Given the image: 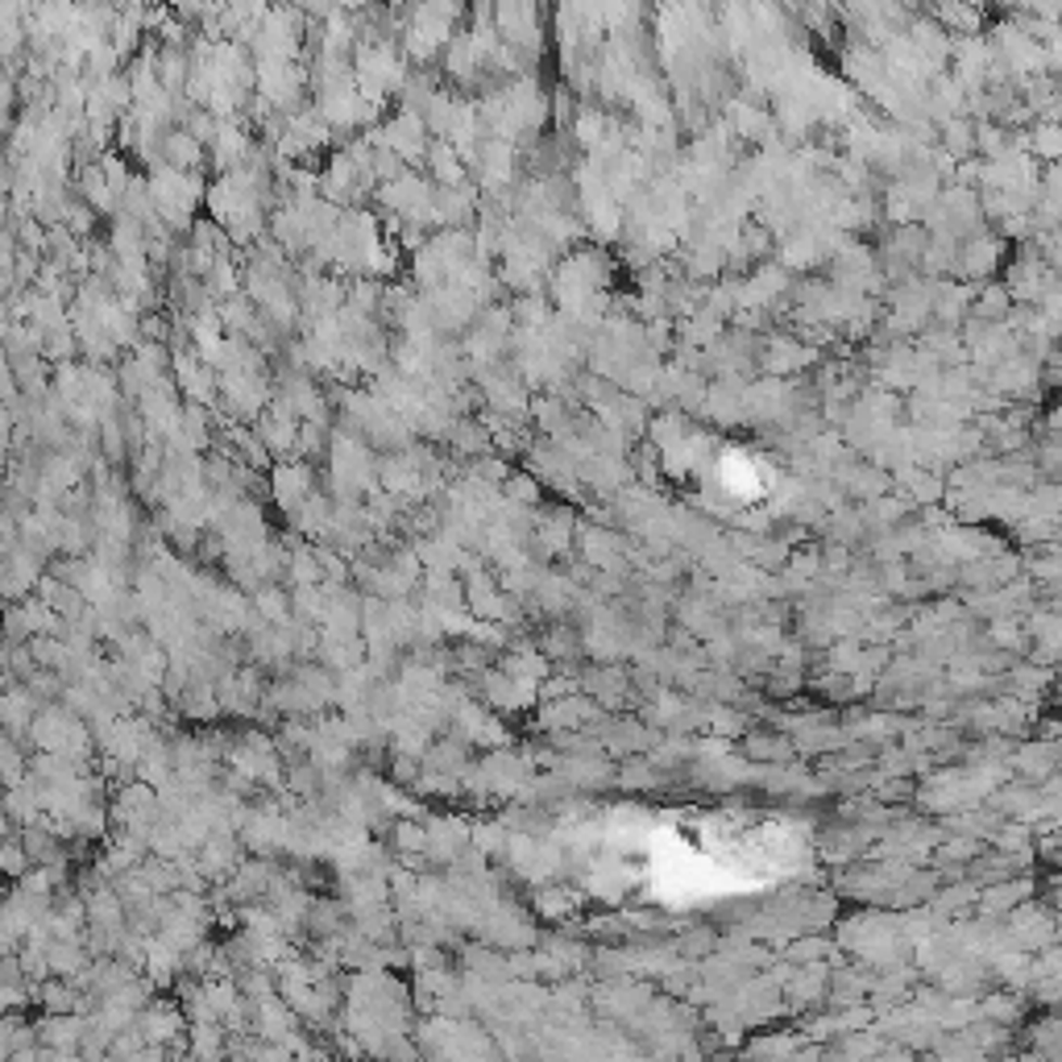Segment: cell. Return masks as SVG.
I'll return each instance as SVG.
<instances>
[{"label": "cell", "instance_id": "6da1fadb", "mask_svg": "<svg viewBox=\"0 0 1062 1062\" xmlns=\"http://www.w3.org/2000/svg\"><path fill=\"white\" fill-rule=\"evenodd\" d=\"M1009 943L1013 950H1025V955H1041V950H1050V946L1059 943V918L1038 905V900H1025V905H1016L1013 913H1009Z\"/></svg>", "mask_w": 1062, "mask_h": 1062}, {"label": "cell", "instance_id": "7a4b0ae2", "mask_svg": "<svg viewBox=\"0 0 1062 1062\" xmlns=\"http://www.w3.org/2000/svg\"><path fill=\"white\" fill-rule=\"evenodd\" d=\"M1009 304H1013V299H1009V286H1000V291H984V295H980V304L971 307V311H975L980 320H991V316H1005V311H1009Z\"/></svg>", "mask_w": 1062, "mask_h": 1062}, {"label": "cell", "instance_id": "3957f363", "mask_svg": "<svg viewBox=\"0 0 1062 1062\" xmlns=\"http://www.w3.org/2000/svg\"><path fill=\"white\" fill-rule=\"evenodd\" d=\"M402 133H424V125H420V120H415V117H407V120H402ZM391 145L399 150V133L391 138ZM415 145H424V138H402V154H411Z\"/></svg>", "mask_w": 1062, "mask_h": 1062}, {"label": "cell", "instance_id": "277c9868", "mask_svg": "<svg viewBox=\"0 0 1062 1062\" xmlns=\"http://www.w3.org/2000/svg\"><path fill=\"white\" fill-rule=\"evenodd\" d=\"M511 495H515V502H536V495H540V490H536V482L515 477V482H511Z\"/></svg>", "mask_w": 1062, "mask_h": 1062}, {"label": "cell", "instance_id": "5b68a950", "mask_svg": "<svg viewBox=\"0 0 1062 1062\" xmlns=\"http://www.w3.org/2000/svg\"><path fill=\"white\" fill-rule=\"evenodd\" d=\"M1054 427H1059V436H1062V402L1054 407Z\"/></svg>", "mask_w": 1062, "mask_h": 1062}]
</instances>
